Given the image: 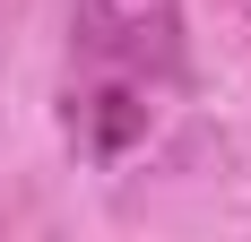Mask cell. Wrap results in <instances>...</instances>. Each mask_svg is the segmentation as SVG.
Instances as JSON below:
<instances>
[{
	"mask_svg": "<svg viewBox=\"0 0 251 242\" xmlns=\"http://www.w3.org/2000/svg\"><path fill=\"white\" fill-rule=\"evenodd\" d=\"M70 130L87 156H122L139 130H148V96L130 87V78H104V87H87V96H70Z\"/></svg>",
	"mask_w": 251,
	"mask_h": 242,
	"instance_id": "cell-1",
	"label": "cell"
}]
</instances>
